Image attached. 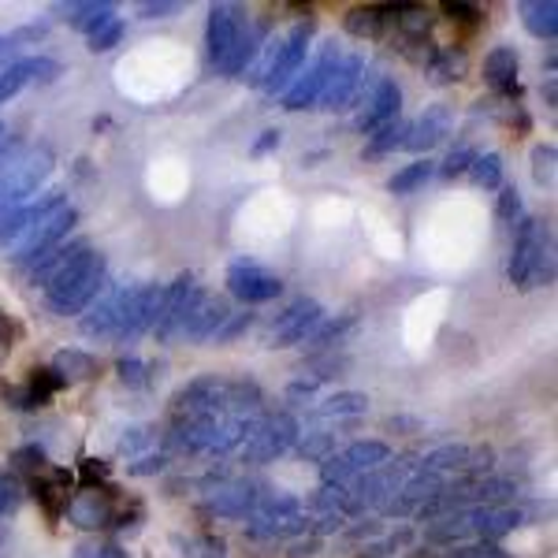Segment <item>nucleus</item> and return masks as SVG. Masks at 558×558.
<instances>
[{
  "label": "nucleus",
  "mask_w": 558,
  "mask_h": 558,
  "mask_svg": "<svg viewBox=\"0 0 558 558\" xmlns=\"http://www.w3.org/2000/svg\"><path fill=\"white\" fill-rule=\"evenodd\" d=\"M413 470H417V458H413V454H399L395 462L387 458L384 465H376V470L362 473L347 488V518H365V514L384 518V510L391 507V499L402 492V484L410 481Z\"/></svg>",
  "instance_id": "39448f33"
},
{
  "label": "nucleus",
  "mask_w": 558,
  "mask_h": 558,
  "mask_svg": "<svg viewBox=\"0 0 558 558\" xmlns=\"http://www.w3.org/2000/svg\"><path fill=\"white\" fill-rule=\"evenodd\" d=\"M320 417H336V421H357L362 413H368V399L362 391H331L328 399L317 407Z\"/></svg>",
  "instance_id": "f704fd0d"
},
{
  "label": "nucleus",
  "mask_w": 558,
  "mask_h": 558,
  "mask_svg": "<svg viewBox=\"0 0 558 558\" xmlns=\"http://www.w3.org/2000/svg\"><path fill=\"white\" fill-rule=\"evenodd\" d=\"M413 539H417L413 525H395V529H384V533H376L373 539H365V544L354 547V551H357V558H395L399 551H407Z\"/></svg>",
  "instance_id": "c756f323"
},
{
  "label": "nucleus",
  "mask_w": 558,
  "mask_h": 558,
  "mask_svg": "<svg viewBox=\"0 0 558 558\" xmlns=\"http://www.w3.org/2000/svg\"><path fill=\"white\" fill-rule=\"evenodd\" d=\"M302 533H310V518H305L299 495L260 488L254 510L246 518V536L257 539V544H268V539H294Z\"/></svg>",
  "instance_id": "423d86ee"
},
{
  "label": "nucleus",
  "mask_w": 558,
  "mask_h": 558,
  "mask_svg": "<svg viewBox=\"0 0 558 558\" xmlns=\"http://www.w3.org/2000/svg\"><path fill=\"white\" fill-rule=\"evenodd\" d=\"M339 451V439L336 432L320 428V432H305V436H299V444H294V454L302 458V462H328L331 454Z\"/></svg>",
  "instance_id": "c9c22d12"
},
{
  "label": "nucleus",
  "mask_w": 558,
  "mask_h": 558,
  "mask_svg": "<svg viewBox=\"0 0 558 558\" xmlns=\"http://www.w3.org/2000/svg\"><path fill=\"white\" fill-rule=\"evenodd\" d=\"M425 68L436 83H454V78L465 75V52L462 49H436L425 60Z\"/></svg>",
  "instance_id": "ea45409f"
},
{
  "label": "nucleus",
  "mask_w": 558,
  "mask_h": 558,
  "mask_svg": "<svg viewBox=\"0 0 558 558\" xmlns=\"http://www.w3.org/2000/svg\"><path fill=\"white\" fill-rule=\"evenodd\" d=\"M432 175H436V165H432L428 157H421V160H413V165L399 168V172L387 179V191H391V194H413V191H421V186H425Z\"/></svg>",
  "instance_id": "4c0bfd02"
},
{
  "label": "nucleus",
  "mask_w": 558,
  "mask_h": 558,
  "mask_svg": "<svg viewBox=\"0 0 558 558\" xmlns=\"http://www.w3.org/2000/svg\"><path fill=\"white\" fill-rule=\"evenodd\" d=\"M128 287H112L108 294L101 299H94V305L78 317V331L83 336H116V328H120V317H123V305H128Z\"/></svg>",
  "instance_id": "393cba45"
},
{
  "label": "nucleus",
  "mask_w": 558,
  "mask_h": 558,
  "mask_svg": "<svg viewBox=\"0 0 558 558\" xmlns=\"http://www.w3.org/2000/svg\"><path fill=\"white\" fill-rule=\"evenodd\" d=\"M0 131H4V128H0Z\"/></svg>",
  "instance_id": "774afa93"
},
{
  "label": "nucleus",
  "mask_w": 558,
  "mask_h": 558,
  "mask_svg": "<svg viewBox=\"0 0 558 558\" xmlns=\"http://www.w3.org/2000/svg\"><path fill=\"white\" fill-rule=\"evenodd\" d=\"M476 153H481V149H476L473 142H454L451 153L444 157V165H439V179H447V183L462 179L465 172H470V165H473Z\"/></svg>",
  "instance_id": "79ce46f5"
},
{
  "label": "nucleus",
  "mask_w": 558,
  "mask_h": 558,
  "mask_svg": "<svg viewBox=\"0 0 558 558\" xmlns=\"http://www.w3.org/2000/svg\"><path fill=\"white\" fill-rule=\"evenodd\" d=\"M20 153H23V134H4V131H0V172H4V168H12L15 160H20Z\"/></svg>",
  "instance_id": "6e6d98bb"
},
{
  "label": "nucleus",
  "mask_w": 558,
  "mask_h": 558,
  "mask_svg": "<svg viewBox=\"0 0 558 558\" xmlns=\"http://www.w3.org/2000/svg\"><path fill=\"white\" fill-rule=\"evenodd\" d=\"M521 23L533 38H547L555 41L558 34V4L555 0H525L521 4Z\"/></svg>",
  "instance_id": "2f4dec72"
},
{
  "label": "nucleus",
  "mask_w": 558,
  "mask_h": 558,
  "mask_svg": "<svg viewBox=\"0 0 558 558\" xmlns=\"http://www.w3.org/2000/svg\"><path fill=\"white\" fill-rule=\"evenodd\" d=\"M339 60H343V49H339L336 41H324L320 49L313 52L310 60H305V68L299 71V78H294V83L287 86L283 108H291V112H302V108L320 105L324 86H328L331 71L339 68Z\"/></svg>",
  "instance_id": "9d476101"
},
{
  "label": "nucleus",
  "mask_w": 558,
  "mask_h": 558,
  "mask_svg": "<svg viewBox=\"0 0 558 558\" xmlns=\"http://www.w3.org/2000/svg\"><path fill=\"white\" fill-rule=\"evenodd\" d=\"M362 78H365V60L357 52H343L339 68L331 71L328 86H324V97H320V108L328 112H343L362 97Z\"/></svg>",
  "instance_id": "6ab92c4d"
},
{
  "label": "nucleus",
  "mask_w": 558,
  "mask_h": 558,
  "mask_svg": "<svg viewBox=\"0 0 558 558\" xmlns=\"http://www.w3.org/2000/svg\"><path fill=\"white\" fill-rule=\"evenodd\" d=\"M83 473H86V476H101V484L108 481V465H101V462H86V465H83Z\"/></svg>",
  "instance_id": "69168bd1"
},
{
  "label": "nucleus",
  "mask_w": 558,
  "mask_h": 558,
  "mask_svg": "<svg viewBox=\"0 0 558 558\" xmlns=\"http://www.w3.org/2000/svg\"><path fill=\"white\" fill-rule=\"evenodd\" d=\"M357 324V313H339L336 320H320L317 328L305 336V343L302 347H310V350H328V347H336L339 339L347 336L350 328Z\"/></svg>",
  "instance_id": "e433bc0d"
},
{
  "label": "nucleus",
  "mask_w": 558,
  "mask_h": 558,
  "mask_svg": "<svg viewBox=\"0 0 558 558\" xmlns=\"http://www.w3.org/2000/svg\"><path fill=\"white\" fill-rule=\"evenodd\" d=\"M68 521L75 529H83V533H101V529L112 525V518H116V507H112V499H108L105 492H97V488H86V492H78L75 499H68Z\"/></svg>",
  "instance_id": "b1692460"
},
{
  "label": "nucleus",
  "mask_w": 558,
  "mask_h": 558,
  "mask_svg": "<svg viewBox=\"0 0 558 558\" xmlns=\"http://www.w3.org/2000/svg\"><path fill=\"white\" fill-rule=\"evenodd\" d=\"M465 175H470L476 186H484V191H499V186L507 183V175H502V157H499V153H492V149L476 153Z\"/></svg>",
  "instance_id": "58836bf2"
},
{
  "label": "nucleus",
  "mask_w": 558,
  "mask_h": 558,
  "mask_svg": "<svg viewBox=\"0 0 558 558\" xmlns=\"http://www.w3.org/2000/svg\"><path fill=\"white\" fill-rule=\"evenodd\" d=\"M250 324H254V317H250V313H239V317H235V313H231L228 324H223V328L216 331V339H213V343H231V339H239L242 331L250 328Z\"/></svg>",
  "instance_id": "4d7b16f0"
},
{
  "label": "nucleus",
  "mask_w": 558,
  "mask_h": 558,
  "mask_svg": "<svg viewBox=\"0 0 558 558\" xmlns=\"http://www.w3.org/2000/svg\"><path fill=\"white\" fill-rule=\"evenodd\" d=\"M165 465H168V454L160 451V447H153L149 454H142V458H134V462H131V476H157Z\"/></svg>",
  "instance_id": "3c124183"
},
{
  "label": "nucleus",
  "mask_w": 558,
  "mask_h": 558,
  "mask_svg": "<svg viewBox=\"0 0 558 558\" xmlns=\"http://www.w3.org/2000/svg\"><path fill=\"white\" fill-rule=\"evenodd\" d=\"M228 317H231V302L228 299H213V294H205L202 287H197V294L191 302V313H186L183 331H179V336L191 339V343H213L216 331L228 324Z\"/></svg>",
  "instance_id": "a211bd4d"
},
{
  "label": "nucleus",
  "mask_w": 558,
  "mask_h": 558,
  "mask_svg": "<svg viewBox=\"0 0 558 558\" xmlns=\"http://www.w3.org/2000/svg\"><path fill=\"white\" fill-rule=\"evenodd\" d=\"M83 246H86V239H83V235H71V239H64V242H60V246H52L49 254H45V257L38 260V265L31 268V272H26V279H31V283H41V287H45V283H49V279L57 276L60 268H64L68 260L75 257Z\"/></svg>",
  "instance_id": "7c9ffc66"
},
{
  "label": "nucleus",
  "mask_w": 558,
  "mask_h": 558,
  "mask_svg": "<svg viewBox=\"0 0 558 558\" xmlns=\"http://www.w3.org/2000/svg\"><path fill=\"white\" fill-rule=\"evenodd\" d=\"M399 8H365V4L350 8L343 15V26H347V34H354V38H380L387 26L399 20Z\"/></svg>",
  "instance_id": "cd10ccee"
},
{
  "label": "nucleus",
  "mask_w": 558,
  "mask_h": 558,
  "mask_svg": "<svg viewBox=\"0 0 558 558\" xmlns=\"http://www.w3.org/2000/svg\"><path fill=\"white\" fill-rule=\"evenodd\" d=\"M175 547L186 558H228V544L220 536H175Z\"/></svg>",
  "instance_id": "37998d69"
},
{
  "label": "nucleus",
  "mask_w": 558,
  "mask_h": 558,
  "mask_svg": "<svg viewBox=\"0 0 558 558\" xmlns=\"http://www.w3.org/2000/svg\"><path fill=\"white\" fill-rule=\"evenodd\" d=\"M23 499H26L23 481L8 470V465H0V521H12L15 514H20Z\"/></svg>",
  "instance_id": "a19ab883"
},
{
  "label": "nucleus",
  "mask_w": 558,
  "mask_h": 558,
  "mask_svg": "<svg viewBox=\"0 0 558 558\" xmlns=\"http://www.w3.org/2000/svg\"><path fill=\"white\" fill-rule=\"evenodd\" d=\"M391 458V447L384 439H354V444L339 447L328 462H320V484L328 488H350L362 473L376 470Z\"/></svg>",
  "instance_id": "6e6552de"
},
{
  "label": "nucleus",
  "mask_w": 558,
  "mask_h": 558,
  "mask_svg": "<svg viewBox=\"0 0 558 558\" xmlns=\"http://www.w3.org/2000/svg\"><path fill=\"white\" fill-rule=\"evenodd\" d=\"M228 294L246 305H265L283 294V279L254 257H239L228 265Z\"/></svg>",
  "instance_id": "f8f14e48"
},
{
  "label": "nucleus",
  "mask_w": 558,
  "mask_h": 558,
  "mask_svg": "<svg viewBox=\"0 0 558 558\" xmlns=\"http://www.w3.org/2000/svg\"><path fill=\"white\" fill-rule=\"evenodd\" d=\"M60 75V64L49 57H15L12 64L0 71V105L20 97L23 86L31 83H52Z\"/></svg>",
  "instance_id": "5701e85b"
},
{
  "label": "nucleus",
  "mask_w": 558,
  "mask_h": 558,
  "mask_svg": "<svg viewBox=\"0 0 558 558\" xmlns=\"http://www.w3.org/2000/svg\"><path fill=\"white\" fill-rule=\"evenodd\" d=\"M49 368L52 373L64 380V387H71V384H86V380H94L97 376V362L89 354H83V350H60L57 357L49 362Z\"/></svg>",
  "instance_id": "473e14b6"
},
{
  "label": "nucleus",
  "mask_w": 558,
  "mask_h": 558,
  "mask_svg": "<svg viewBox=\"0 0 558 558\" xmlns=\"http://www.w3.org/2000/svg\"><path fill=\"white\" fill-rule=\"evenodd\" d=\"M15 45H20V38H0V71L15 60Z\"/></svg>",
  "instance_id": "e2e57ef3"
},
{
  "label": "nucleus",
  "mask_w": 558,
  "mask_h": 558,
  "mask_svg": "<svg viewBox=\"0 0 558 558\" xmlns=\"http://www.w3.org/2000/svg\"><path fill=\"white\" fill-rule=\"evenodd\" d=\"M75 228H78V213L71 209V205L57 209V213L49 216V220H41L38 228L26 231V235L20 239V250H15V257H12L15 268H20V272L26 276L45 254H49L52 246H60L64 239L75 235Z\"/></svg>",
  "instance_id": "9b49d317"
},
{
  "label": "nucleus",
  "mask_w": 558,
  "mask_h": 558,
  "mask_svg": "<svg viewBox=\"0 0 558 558\" xmlns=\"http://www.w3.org/2000/svg\"><path fill=\"white\" fill-rule=\"evenodd\" d=\"M495 194H499V202H495V216H499L502 223H518L521 216H525L521 213V191L514 183H502Z\"/></svg>",
  "instance_id": "49530a36"
},
{
  "label": "nucleus",
  "mask_w": 558,
  "mask_h": 558,
  "mask_svg": "<svg viewBox=\"0 0 558 558\" xmlns=\"http://www.w3.org/2000/svg\"><path fill=\"white\" fill-rule=\"evenodd\" d=\"M197 294V279L191 272L175 276L168 287H160V305H157V320H153V331L157 339H172L183 331V320L191 313V302Z\"/></svg>",
  "instance_id": "dca6fc26"
},
{
  "label": "nucleus",
  "mask_w": 558,
  "mask_h": 558,
  "mask_svg": "<svg viewBox=\"0 0 558 558\" xmlns=\"http://www.w3.org/2000/svg\"><path fill=\"white\" fill-rule=\"evenodd\" d=\"M49 172H52L49 149H34L31 157H20L12 168H4V172H0V209H4V205L31 202V194L49 179Z\"/></svg>",
  "instance_id": "ddd939ff"
},
{
  "label": "nucleus",
  "mask_w": 558,
  "mask_h": 558,
  "mask_svg": "<svg viewBox=\"0 0 558 558\" xmlns=\"http://www.w3.org/2000/svg\"><path fill=\"white\" fill-rule=\"evenodd\" d=\"M265 34L254 31L246 8L242 4H213L209 20H205V49H209V64L216 75L235 78L242 75L257 57V45Z\"/></svg>",
  "instance_id": "f257e3e1"
},
{
  "label": "nucleus",
  "mask_w": 558,
  "mask_h": 558,
  "mask_svg": "<svg viewBox=\"0 0 558 558\" xmlns=\"http://www.w3.org/2000/svg\"><path fill=\"white\" fill-rule=\"evenodd\" d=\"M320 551H324V539L313 536V533H302V536H294L291 544H287V558H313Z\"/></svg>",
  "instance_id": "5fc2aeb1"
},
{
  "label": "nucleus",
  "mask_w": 558,
  "mask_h": 558,
  "mask_svg": "<svg viewBox=\"0 0 558 558\" xmlns=\"http://www.w3.org/2000/svg\"><path fill=\"white\" fill-rule=\"evenodd\" d=\"M223 395H228V380L223 376H197L186 387H179L175 399L168 402V421L172 425H183V421H194L202 413H213L223 407Z\"/></svg>",
  "instance_id": "4468645a"
},
{
  "label": "nucleus",
  "mask_w": 558,
  "mask_h": 558,
  "mask_svg": "<svg viewBox=\"0 0 558 558\" xmlns=\"http://www.w3.org/2000/svg\"><path fill=\"white\" fill-rule=\"evenodd\" d=\"M4 536H8V521H0V547H4Z\"/></svg>",
  "instance_id": "338daca9"
},
{
  "label": "nucleus",
  "mask_w": 558,
  "mask_h": 558,
  "mask_svg": "<svg viewBox=\"0 0 558 558\" xmlns=\"http://www.w3.org/2000/svg\"><path fill=\"white\" fill-rule=\"evenodd\" d=\"M279 146V131L276 128H268L265 134H260V138L254 142V146H250V157H268V149H276Z\"/></svg>",
  "instance_id": "052dcab7"
},
{
  "label": "nucleus",
  "mask_w": 558,
  "mask_h": 558,
  "mask_svg": "<svg viewBox=\"0 0 558 558\" xmlns=\"http://www.w3.org/2000/svg\"><path fill=\"white\" fill-rule=\"evenodd\" d=\"M8 470L15 476H38V470H45V451L34 444L20 447V451L12 454V462H8Z\"/></svg>",
  "instance_id": "a18cd8bd"
},
{
  "label": "nucleus",
  "mask_w": 558,
  "mask_h": 558,
  "mask_svg": "<svg viewBox=\"0 0 558 558\" xmlns=\"http://www.w3.org/2000/svg\"><path fill=\"white\" fill-rule=\"evenodd\" d=\"M533 179L539 186H555V146L551 142H539L533 149Z\"/></svg>",
  "instance_id": "de8ad7c7"
},
{
  "label": "nucleus",
  "mask_w": 558,
  "mask_h": 558,
  "mask_svg": "<svg viewBox=\"0 0 558 558\" xmlns=\"http://www.w3.org/2000/svg\"><path fill=\"white\" fill-rule=\"evenodd\" d=\"M157 305H160V287L157 283H131L120 328H116V339L146 336V331L153 328V320H157Z\"/></svg>",
  "instance_id": "412c9836"
},
{
  "label": "nucleus",
  "mask_w": 558,
  "mask_h": 558,
  "mask_svg": "<svg viewBox=\"0 0 558 558\" xmlns=\"http://www.w3.org/2000/svg\"><path fill=\"white\" fill-rule=\"evenodd\" d=\"M116 373H120V380L128 387H146V362L134 354H123L120 362H116Z\"/></svg>",
  "instance_id": "8fccbe9b"
},
{
  "label": "nucleus",
  "mask_w": 558,
  "mask_h": 558,
  "mask_svg": "<svg viewBox=\"0 0 558 558\" xmlns=\"http://www.w3.org/2000/svg\"><path fill=\"white\" fill-rule=\"evenodd\" d=\"M64 197L60 194H45L41 202H20V205H4L0 209V250L15 246L26 231H34L41 220H49L57 209H64Z\"/></svg>",
  "instance_id": "f3484780"
},
{
  "label": "nucleus",
  "mask_w": 558,
  "mask_h": 558,
  "mask_svg": "<svg viewBox=\"0 0 558 558\" xmlns=\"http://www.w3.org/2000/svg\"><path fill=\"white\" fill-rule=\"evenodd\" d=\"M101 287H105V257L97 254L94 246H83L49 283H45V305H49V313H57V317L86 313L97 294H101Z\"/></svg>",
  "instance_id": "f03ea898"
},
{
  "label": "nucleus",
  "mask_w": 558,
  "mask_h": 558,
  "mask_svg": "<svg viewBox=\"0 0 558 558\" xmlns=\"http://www.w3.org/2000/svg\"><path fill=\"white\" fill-rule=\"evenodd\" d=\"M179 12H183L179 0H149V4H142V15H146V20H165V15H179Z\"/></svg>",
  "instance_id": "13d9d810"
},
{
  "label": "nucleus",
  "mask_w": 558,
  "mask_h": 558,
  "mask_svg": "<svg viewBox=\"0 0 558 558\" xmlns=\"http://www.w3.org/2000/svg\"><path fill=\"white\" fill-rule=\"evenodd\" d=\"M71 558H97V539H83V544L71 551Z\"/></svg>",
  "instance_id": "0e129e2a"
},
{
  "label": "nucleus",
  "mask_w": 558,
  "mask_h": 558,
  "mask_svg": "<svg viewBox=\"0 0 558 558\" xmlns=\"http://www.w3.org/2000/svg\"><path fill=\"white\" fill-rule=\"evenodd\" d=\"M507 276L518 291H536V287L555 279V246L551 228L536 216H521L514 223V246H510Z\"/></svg>",
  "instance_id": "7ed1b4c3"
},
{
  "label": "nucleus",
  "mask_w": 558,
  "mask_h": 558,
  "mask_svg": "<svg viewBox=\"0 0 558 558\" xmlns=\"http://www.w3.org/2000/svg\"><path fill=\"white\" fill-rule=\"evenodd\" d=\"M324 320V305L317 299H294L291 305L279 310V317L272 320V336H268V347H302L305 336Z\"/></svg>",
  "instance_id": "2eb2a0df"
},
{
  "label": "nucleus",
  "mask_w": 558,
  "mask_h": 558,
  "mask_svg": "<svg viewBox=\"0 0 558 558\" xmlns=\"http://www.w3.org/2000/svg\"><path fill=\"white\" fill-rule=\"evenodd\" d=\"M97 558H131V551L116 539H105V544H97Z\"/></svg>",
  "instance_id": "680f3d73"
},
{
  "label": "nucleus",
  "mask_w": 558,
  "mask_h": 558,
  "mask_svg": "<svg viewBox=\"0 0 558 558\" xmlns=\"http://www.w3.org/2000/svg\"><path fill=\"white\" fill-rule=\"evenodd\" d=\"M451 123H454L451 108H447V105H428L425 112H421L417 120L410 123L407 142H402V146H407L410 153H432V149L439 146V142L447 138Z\"/></svg>",
  "instance_id": "a878e982"
},
{
  "label": "nucleus",
  "mask_w": 558,
  "mask_h": 558,
  "mask_svg": "<svg viewBox=\"0 0 558 558\" xmlns=\"http://www.w3.org/2000/svg\"><path fill=\"white\" fill-rule=\"evenodd\" d=\"M547 502H507V507H470L465 510V529L476 544H499L514 529L529 525V521L544 518Z\"/></svg>",
  "instance_id": "0eeeda50"
},
{
  "label": "nucleus",
  "mask_w": 558,
  "mask_h": 558,
  "mask_svg": "<svg viewBox=\"0 0 558 558\" xmlns=\"http://www.w3.org/2000/svg\"><path fill=\"white\" fill-rule=\"evenodd\" d=\"M260 495V484L250 481V476H239V481H223L205 495V510L213 518H250Z\"/></svg>",
  "instance_id": "4be33fe9"
},
{
  "label": "nucleus",
  "mask_w": 558,
  "mask_h": 558,
  "mask_svg": "<svg viewBox=\"0 0 558 558\" xmlns=\"http://www.w3.org/2000/svg\"><path fill=\"white\" fill-rule=\"evenodd\" d=\"M108 8H116V4H108V0H101V4H94V0H83V4H64L60 12H64V20L71 26H78V31H83V26H89V23L97 20V15L108 12Z\"/></svg>",
  "instance_id": "09e8293b"
},
{
  "label": "nucleus",
  "mask_w": 558,
  "mask_h": 558,
  "mask_svg": "<svg viewBox=\"0 0 558 558\" xmlns=\"http://www.w3.org/2000/svg\"><path fill=\"white\" fill-rule=\"evenodd\" d=\"M407 131H410V123L402 120V116H399V120H391V123H384L380 131L368 134L362 157H365V160H384L387 153H395V149L402 146V142H407Z\"/></svg>",
  "instance_id": "72a5a7b5"
},
{
  "label": "nucleus",
  "mask_w": 558,
  "mask_h": 558,
  "mask_svg": "<svg viewBox=\"0 0 558 558\" xmlns=\"http://www.w3.org/2000/svg\"><path fill=\"white\" fill-rule=\"evenodd\" d=\"M310 45H313V23H294L283 38L272 41L257 57V68L250 71V83L272 97L287 94V86L299 78V71L305 68V60H310Z\"/></svg>",
  "instance_id": "20e7f679"
},
{
  "label": "nucleus",
  "mask_w": 558,
  "mask_h": 558,
  "mask_svg": "<svg viewBox=\"0 0 558 558\" xmlns=\"http://www.w3.org/2000/svg\"><path fill=\"white\" fill-rule=\"evenodd\" d=\"M518 49L510 45H495V49L484 57V83L495 97H518L521 83H518Z\"/></svg>",
  "instance_id": "bb28decb"
},
{
  "label": "nucleus",
  "mask_w": 558,
  "mask_h": 558,
  "mask_svg": "<svg viewBox=\"0 0 558 558\" xmlns=\"http://www.w3.org/2000/svg\"><path fill=\"white\" fill-rule=\"evenodd\" d=\"M116 447H120V454H123V458H131V462H134V458L149 454L153 447H157V439H153V432H149V428H128V432L120 436V444H116Z\"/></svg>",
  "instance_id": "c03bdc74"
},
{
  "label": "nucleus",
  "mask_w": 558,
  "mask_h": 558,
  "mask_svg": "<svg viewBox=\"0 0 558 558\" xmlns=\"http://www.w3.org/2000/svg\"><path fill=\"white\" fill-rule=\"evenodd\" d=\"M299 436H302V425L294 413H265L260 425L254 428V436L242 447V458H246L250 465H272L283 454L294 451Z\"/></svg>",
  "instance_id": "1a4fd4ad"
},
{
  "label": "nucleus",
  "mask_w": 558,
  "mask_h": 558,
  "mask_svg": "<svg viewBox=\"0 0 558 558\" xmlns=\"http://www.w3.org/2000/svg\"><path fill=\"white\" fill-rule=\"evenodd\" d=\"M317 391H320L317 380H291L287 384V402H291V407H310V402L317 399Z\"/></svg>",
  "instance_id": "864d4df0"
},
{
  "label": "nucleus",
  "mask_w": 558,
  "mask_h": 558,
  "mask_svg": "<svg viewBox=\"0 0 558 558\" xmlns=\"http://www.w3.org/2000/svg\"><path fill=\"white\" fill-rule=\"evenodd\" d=\"M447 558H514V555H507L499 544H458Z\"/></svg>",
  "instance_id": "603ef678"
},
{
  "label": "nucleus",
  "mask_w": 558,
  "mask_h": 558,
  "mask_svg": "<svg viewBox=\"0 0 558 558\" xmlns=\"http://www.w3.org/2000/svg\"><path fill=\"white\" fill-rule=\"evenodd\" d=\"M444 15L454 23H481V8L473 4H444Z\"/></svg>",
  "instance_id": "bf43d9fd"
},
{
  "label": "nucleus",
  "mask_w": 558,
  "mask_h": 558,
  "mask_svg": "<svg viewBox=\"0 0 558 558\" xmlns=\"http://www.w3.org/2000/svg\"><path fill=\"white\" fill-rule=\"evenodd\" d=\"M365 94H368V101L362 112H357V123H354L357 131L373 134V131H380L384 123H391L402 116V86L395 83L391 75L376 78V86L365 89Z\"/></svg>",
  "instance_id": "aec40b11"
},
{
  "label": "nucleus",
  "mask_w": 558,
  "mask_h": 558,
  "mask_svg": "<svg viewBox=\"0 0 558 558\" xmlns=\"http://www.w3.org/2000/svg\"><path fill=\"white\" fill-rule=\"evenodd\" d=\"M83 34H86V49L89 52H108V49H116V45L123 41V34H128V23L116 15V8H108V12L97 15L94 23L83 26Z\"/></svg>",
  "instance_id": "c85d7f7f"
}]
</instances>
